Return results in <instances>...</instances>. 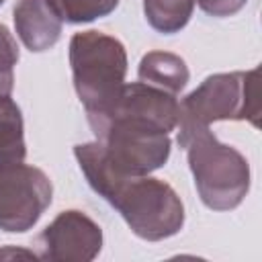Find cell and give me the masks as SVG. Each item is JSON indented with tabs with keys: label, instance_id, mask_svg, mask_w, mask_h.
Returning a JSON list of instances; mask_svg holds the SVG:
<instances>
[{
	"label": "cell",
	"instance_id": "9",
	"mask_svg": "<svg viewBox=\"0 0 262 262\" xmlns=\"http://www.w3.org/2000/svg\"><path fill=\"white\" fill-rule=\"evenodd\" d=\"M194 4L196 0H143V14L154 31L174 35L188 25Z\"/></svg>",
	"mask_w": 262,
	"mask_h": 262
},
{
	"label": "cell",
	"instance_id": "10",
	"mask_svg": "<svg viewBox=\"0 0 262 262\" xmlns=\"http://www.w3.org/2000/svg\"><path fill=\"white\" fill-rule=\"evenodd\" d=\"M25 156V121L20 106L10 98L0 106V162H18Z\"/></svg>",
	"mask_w": 262,
	"mask_h": 262
},
{
	"label": "cell",
	"instance_id": "4",
	"mask_svg": "<svg viewBox=\"0 0 262 262\" xmlns=\"http://www.w3.org/2000/svg\"><path fill=\"white\" fill-rule=\"evenodd\" d=\"M258 68L207 76L178 102V133L209 127L215 121H250L258 127Z\"/></svg>",
	"mask_w": 262,
	"mask_h": 262
},
{
	"label": "cell",
	"instance_id": "3",
	"mask_svg": "<svg viewBox=\"0 0 262 262\" xmlns=\"http://www.w3.org/2000/svg\"><path fill=\"white\" fill-rule=\"evenodd\" d=\"M74 90L84 104L86 119L104 115L119 98L127 76L125 45L102 31H82L70 39Z\"/></svg>",
	"mask_w": 262,
	"mask_h": 262
},
{
	"label": "cell",
	"instance_id": "8",
	"mask_svg": "<svg viewBox=\"0 0 262 262\" xmlns=\"http://www.w3.org/2000/svg\"><path fill=\"white\" fill-rule=\"evenodd\" d=\"M139 82L151 84L156 88H162L166 92L178 94L190 78L186 61L170 51H147L137 68Z\"/></svg>",
	"mask_w": 262,
	"mask_h": 262
},
{
	"label": "cell",
	"instance_id": "1",
	"mask_svg": "<svg viewBox=\"0 0 262 262\" xmlns=\"http://www.w3.org/2000/svg\"><path fill=\"white\" fill-rule=\"evenodd\" d=\"M76 160L90 188L119 211L137 237L162 242L184 227V205L168 182L149 174L115 176L84 156Z\"/></svg>",
	"mask_w": 262,
	"mask_h": 262
},
{
	"label": "cell",
	"instance_id": "14",
	"mask_svg": "<svg viewBox=\"0 0 262 262\" xmlns=\"http://www.w3.org/2000/svg\"><path fill=\"white\" fill-rule=\"evenodd\" d=\"M14 88V76L12 72H0V106L10 100Z\"/></svg>",
	"mask_w": 262,
	"mask_h": 262
},
{
	"label": "cell",
	"instance_id": "7",
	"mask_svg": "<svg viewBox=\"0 0 262 262\" xmlns=\"http://www.w3.org/2000/svg\"><path fill=\"white\" fill-rule=\"evenodd\" d=\"M12 20L23 45L41 53L51 49L61 37V18L49 0H16Z\"/></svg>",
	"mask_w": 262,
	"mask_h": 262
},
{
	"label": "cell",
	"instance_id": "11",
	"mask_svg": "<svg viewBox=\"0 0 262 262\" xmlns=\"http://www.w3.org/2000/svg\"><path fill=\"white\" fill-rule=\"evenodd\" d=\"M57 16L72 25L92 23L108 16L119 6V0H49Z\"/></svg>",
	"mask_w": 262,
	"mask_h": 262
},
{
	"label": "cell",
	"instance_id": "12",
	"mask_svg": "<svg viewBox=\"0 0 262 262\" xmlns=\"http://www.w3.org/2000/svg\"><path fill=\"white\" fill-rule=\"evenodd\" d=\"M18 45L6 25L0 23V72H12L18 63Z\"/></svg>",
	"mask_w": 262,
	"mask_h": 262
},
{
	"label": "cell",
	"instance_id": "2",
	"mask_svg": "<svg viewBox=\"0 0 262 262\" xmlns=\"http://www.w3.org/2000/svg\"><path fill=\"white\" fill-rule=\"evenodd\" d=\"M178 145L186 149L188 168L196 192L211 211H231L250 192V164L242 151L221 143L209 127L178 133Z\"/></svg>",
	"mask_w": 262,
	"mask_h": 262
},
{
	"label": "cell",
	"instance_id": "6",
	"mask_svg": "<svg viewBox=\"0 0 262 262\" xmlns=\"http://www.w3.org/2000/svg\"><path fill=\"white\" fill-rule=\"evenodd\" d=\"M37 258L49 262H90L102 250V229L84 211H61L35 239Z\"/></svg>",
	"mask_w": 262,
	"mask_h": 262
},
{
	"label": "cell",
	"instance_id": "5",
	"mask_svg": "<svg viewBox=\"0 0 262 262\" xmlns=\"http://www.w3.org/2000/svg\"><path fill=\"white\" fill-rule=\"evenodd\" d=\"M53 201L49 176L31 164L0 162V229L25 233L37 225Z\"/></svg>",
	"mask_w": 262,
	"mask_h": 262
},
{
	"label": "cell",
	"instance_id": "15",
	"mask_svg": "<svg viewBox=\"0 0 262 262\" xmlns=\"http://www.w3.org/2000/svg\"><path fill=\"white\" fill-rule=\"evenodd\" d=\"M4 2H6V0H0V6H2V4H4Z\"/></svg>",
	"mask_w": 262,
	"mask_h": 262
},
{
	"label": "cell",
	"instance_id": "13",
	"mask_svg": "<svg viewBox=\"0 0 262 262\" xmlns=\"http://www.w3.org/2000/svg\"><path fill=\"white\" fill-rule=\"evenodd\" d=\"M248 0H196V4L201 6L203 12L217 16V18H225V16H233L235 12H239L246 6Z\"/></svg>",
	"mask_w": 262,
	"mask_h": 262
}]
</instances>
